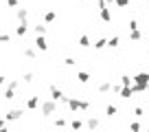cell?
I'll return each mask as SVG.
<instances>
[{
	"label": "cell",
	"mask_w": 149,
	"mask_h": 132,
	"mask_svg": "<svg viewBox=\"0 0 149 132\" xmlns=\"http://www.w3.org/2000/svg\"><path fill=\"white\" fill-rule=\"evenodd\" d=\"M130 84H132V77L130 75H123L121 77V86H130Z\"/></svg>",
	"instance_id": "obj_7"
},
{
	"label": "cell",
	"mask_w": 149,
	"mask_h": 132,
	"mask_svg": "<svg viewBox=\"0 0 149 132\" xmlns=\"http://www.w3.org/2000/svg\"><path fill=\"white\" fill-rule=\"evenodd\" d=\"M134 114H136V117H145V110H143V108H140V106H138V108L134 110Z\"/></svg>",
	"instance_id": "obj_17"
},
{
	"label": "cell",
	"mask_w": 149,
	"mask_h": 132,
	"mask_svg": "<svg viewBox=\"0 0 149 132\" xmlns=\"http://www.w3.org/2000/svg\"><path fill=\"white\" fill-rule=\"evenodd\" d=\"M79 42H81V46H88V44H90V38H88V35H84Z\"/></svg>",
	"instance_id": "obj_16"
},
{
	"label": "cell",
	"mask_w": 149,
	"mask_h": 132,
	"mask_svg": "<svg viewBox=\"0 0 149 132\" xmlns=\"http://www.w3.org/2000/svg\"><path fill=\"white\" fill-rule=\"evenodd\" d=\"M107 44H110L112 48H114V46H118V38H112V40H110V42H107Z\"/></svg>",
	"instance_id": "obj_18"
},
{
	"label": "cell",
	"mask_w": 149,
	"mask_h": 132,
	"mask_svg": "<svg viewBox=\"0 0 149 132\" xmlns=\"http://www.w3.org/2000/svg\"><path fill=\"white\" fill-rule=\"evenodd\" d=\"M35 46L40 48V51H46V48H48V44H46V40H44L42 35H37V40H35Z\"/></svg>",
	"instance_id": "obj_4"
},
{
	"label": "cell",
	"mask_w": 149,
	"mask_h": 132,
	"mask_svg": "<svg viewBox=\"0 0 149 132\" xmlns=\"http://www.w3.org/2000/svg\"><path fill=\"white\" fill-rule=\"evenodd\" d=\"M2 128H7V123H5V121H0V130H2Z\"/></svg>",
	"instance_id": "obj_22"
},
{
	"label": "cell",
	"mask_w": 149,
	"mask_h": 132,
	"mask_svg": "<svg viewBox=\"0 0 149 132\" xmlns=\"http://www.w3.org/2000/svg\"><path fill=\"white\" fill-rule=\"evenodd\" d=\"M44 20H46V22H51V20H55V11H48V13L44 15Z\"/></svg>",
	"instance_id": "obj_12"
},
{
	"label": "cell",
	"mask_w": 149,
	"mask_h": 132,
	"mask_svg": "<svg viewBox=\"0 0 149 132\" xmlns=\"http://www.w3.org/2000/svg\"><path fill=\"white\" fill-rule=\"evenodd\" d=\"M132 81H134V93H145L149 84V73H138Z\"/></svg>",
	"instance_id": "obj_1"
},
{
	"label": "cell",
	"mask_w": 149,
	"mask_h": 132,
	"mask_svg": "<svg viewBox=\"0 0 149 132\" xmlns=\"http://www.w3.org/2000/svg\"><path fill=\"white\" fill-rule=\"evenodd\" d=\"M70 108H72V110H86V108H88V101H79V99H70Z\"/></svg>",
	"instance_id": "obj_2"
},
{
	"label": "cell",
	"mask_w": 149,
	"mask_h": 132,
	"mask_svg": "<svg viewBox=\"0 0 149 132\" xmlns=\"http://www.w3.org/2000/svg\"><path fill=\"white\" fill-rule=\"evenodd\" d=\"M147 93H149V84H147Z\"/></svg>",
	"instance_id": "obj_24"
},
{
	"label": "cell",
	"mask_w": 149,
	"mask_h": 132,
	"mask_svg": "<svg viewBox=\"0 0 149 132\" xmlns=\"http://www.w3.org/2000/svg\"><path fill=\"white\" fill-rule=\"evenodd\" d=\"M15 33H18V35H24V33H26V22H24V20L20 22V27L15 29Z\"/></svg>",
	"instance_id": "obj_6"
},
{
	"label": "cell",
	"mask_w": 149,
	"mask_h": 132,
	"mask_svg": "<svg viewBox=\"0 0 149 132\" xmlns=\"http://www.w3.org/2000/svg\"><path fill=\"white\" fill-rule=\"evenodd\" d=\"M42 110H44V114H53V110H55V99L51 97V101H44Z\"/></svg>",
	"instance_id": "obj_3"
},
{
	"label": "cell",
	"mask_w": 149,
	"mask_h": 132,
	"mask_svg": "<svg viewBox=\"0 0 149 132\" xmlns=\"http://www.w3.org/2000/svg\"><path fill=\"white\" fill-rule=\"evenodd\" d=\"M0 42H9V35H7V33H0Z\"/></svg>",
	"instance_id": "obj_20"
},
{
	"label": "cell",
	"mask_w": 149,
	"mask_h": 132,
	"mask_svg": "<svg viewBox=\"0 0 149 132\" xmlns=\"http://www.w3.org/2000/svg\"><path fill=\"white\" fill-rule=\"evenodd\" d=\"M2 84H5V77H2V75H0V86H2Z\"/></svg>",
	"instance_id": "obj_23"
},
{
	"label": "cell",
	"mask_w": 149,
	"mask_h": 132,
	"mask_svg": "<svg viewBox=\"0 0 149 132\" xmlns=\"http://www.w3.org/2000/svg\"><path fill=\"white\" fill-rule=\"evenodd\" d=\"M127 5H130V0H116V7H121V9H125Z\"/></svg>",
	"instance_id": "obj_11"
},
{
	"label": "cell",
	"mask_w": 149,
	"mask_h": 132,
	"mask_svg": "<svg viewBox=\"0 0 149 132\" xmlns=\"http://www.w3.org/2000/svg\"><path fill=\"white\" fill-rule=\"evenodd\" d=\"M101 20H103V22H110V20H112V13L105 9V7L101 9Z\"/></svg>",
	"instance_id": "obj_5"
},
{
	"label": "cell",
	"mask_w": 149,
	"mask_h": 132,
	"mask_svg": "<svg viewBox=\"0 0 149 132\" xmlns=\"http://www.w3.org/2000/svg\"><path fill=\"white\" fill-rule=\"evenodd\" d=\"M37 104H40V99H37V97H31V99H29V108H37Z\"/></svg>",
	"instance_id": "obj_8"
},
{
	"label": "cell",
	"mask_w": 149,
	"mask_h": 132,
	"mask_svg": "<svg viewBox=\"0 0 149 132\" xmlns=\"http://www.w3.org/2000/svg\"><path fill=\"white\" fill-rule=\"evenodd\" d=\"M105 44H107V40H105V38H101V40H99L97 44H94V46H97V48H103V46H105Z\"/></svg>",
	"instance_id": "obj_14"
},
{
	"label": "cell",
	"mask_w": 149,
	"mask_h": 132,
	"mask_svg": "<svg viewBox=\"0 0 149 132\" xmlns=\"http://www.w3.org/2000/svg\"><path fill=\"white\" fill-rule=\"evenodd\" d=\"M35 33H37V35H44V33H46V27H40V24H37V27H35Z\"/></svg>",
	"instance_id": "obj_13"
},
{
	"label": "cell",
	"mask_w": 149,
	"mask_h": 132,
	"mask_svg": "<svg viewBox=\"0 0 149 132\" xmlns=\"http://www.w3.org/2000/svg\"><path fill=\"white\" fill-rule=\"evenodd\" d=\"M20 114H22L20 110H11V112L7 114V117H9V119H20Z\"/></svg>",
	"instance_id": "obj_10"
},
{
	"label": "cell",
	"mask_w": 149,
	"mask_h": 132,
	"mask_svg": "<svg viewBox=\"0 0 149 132\" xmlns=\"http://www.w3.org/2000/svg\"><path fill=\"white\" fill-rule=\"evenodd\" d=\"M7 5H9V7H15V5H18V0H7Z\"/></svg>",
	"instance_id": "obj_21"
},
{
	"label": "cell",
	"mask_w": 149,
	"mask_h": 132,
	"mask_svg": "<svg viewBox=\"0 0 149 132\" xmlns=\"http://www.w3.org/2000/svg\"><path fill=\"white\" fill-rule=\"evenodd\" d=\"M130 38L134 40V42H138V40H140V31H138V29H134V31H132V35H130Z\"/></svg>",
	"instance_id": "obj_9"
},
{
	"label": "cell",
	"mask_w": 149,
	"mask_h": 132,
	"mask_svg": "<svg viewBox=\"0 0 149 132\" xmlns=\"http://www.w3.org/2000/svg\"><path fill=\"white\" fill-rule=\"evenodd\" d=\"M105 112H107V117H112V114L116 112V106H107V110H105Z\"/></svg>",
	"instance_id": "obj_15"
},
{
	"label": "cell",
	"mask_w": 149,
	"mask_h": 132,
	"mask_svg": "<svg viewBox=\"0 0 149 132\" xmlns=\"http://www.w3.org/2000/svg\"><path fill=\"white\" fill-rule=\"evenodd\" d=\"M79 81H88V73H79Z\"/></svg>",
	"instance_id": "obj_19"
}]
</instances>
